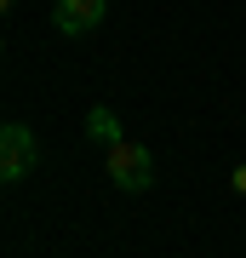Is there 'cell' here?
Segmentation results:
<instances>
[{
    "label": "cell",
    "instance_id": "obj_1",
    "mask_svg": "<svg viewBox=\"0 0 246 258\" xmlns=\"http://www.w3.org/2000/svg\"><path fill=\"white\" fill-rule=\"evenodd\" d=\"M103 172H109V184L115 189H126V195H143L149 184H155V161H149V149L143 144H109V155H103Z\"/></svg>",
    "mask_w": 246,
    "mask_h": 258
},
{
    "label": "cell",
    "instance_id": "obj_2",
    "mask_svg": "<svg viewBox=\"0 0 246 258\" xmlns=\"http://www.w3.org/2000/svg\"><path fill=\"white\" fill-rule=\"evenodd\" d=\"M35 161H40L35 132H29L23 120H6V132H0V178H6V184H23V178L35 172Z\"/></svg>",
    "mask_w": 246,
    "mask_h": 258
},
{
    "label": "cell",
    "instance_id": "obj_3",
    "mask_svg": "<svg viewBox=\"0 0 246 258\" xmlns=\"http://www.w3.org/2000/svg\"><path fill=\"white\" fill-rule=\"evenodd\" d=\"M103 12H109V0H57L52 23H57V35H92L103 23Z\"/></svg>",
    "mask_w": 246,
    "mask_h": 258
},
{
    "label": "cell",
    "instance_id": "obj_4",
    "mask_svg": "<svg viewBox=\"0 0 246 258\" xmlns=\"http://www.w3.org/2000/svg\"><path fill=\"white\" fill-rule=\"evenodd\" d=\"M86 132H92V138H98L103 149L126 138V132H120V120H115V109H92V115H86Z\"/></svg>",
    "mask_w": 246,
    "mask_h": 258
},
{
    "label": "cell",
    "instance_id": "obj_5",
    "mask_svg": "<svg viewBox=\"0 0 246 258\" xmlns=\"http://www.w3.org/2000/svg\"><path fill=\"white\" fill-rule=\"evenodd\" d=\"M235 195H246V166H235Z\"/></svg>",
    "mask_w": 246,
    "mask_h": 258
}]
</instances>
